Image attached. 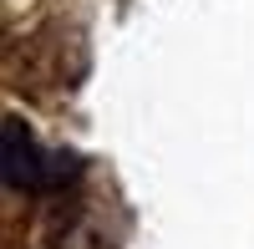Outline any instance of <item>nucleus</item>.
Listing matches in <instances>:
<instances>
[{"label":"nucleus","mask_w":254,"mask_h":249,"mask_svg":"<svg viewBox=\"0 0 254 249\" xmlns=\"http://www.w3.org/2000/svg\"><path fill=\"white\" fill-rule=\"evenodd\" d=\"M41 173H46V153L36 148L31 127L20 117H5L0 122V178H5V188L41 193Z\"/></svg>","instance_id":"1"},{"label":"nucleus","mask_w":254,"mask_h":249,"mask_svg":"<svg viewBox=\"0 0 254 249\" xmlns=\"http://www.w3.org/2000/svg\"><path fill=\"white\" fill-rule=\"evenodd\" d=\"M81 173V158L76 153H46V173H41V193H61L66 183Z\"/></svg>","instance_id":"2"}]
</instances>
